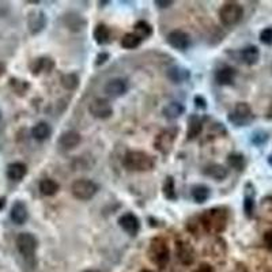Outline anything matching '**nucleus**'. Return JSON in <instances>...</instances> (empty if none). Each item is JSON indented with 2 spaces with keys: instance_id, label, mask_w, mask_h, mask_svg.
<instances>
[{
  "instance_id": "7c9ffc66",
  "label": "nucleus",
  "mask_w": 272,
  "mask_h": 272,
  "mask_svg": "<svg viewBox=\"0 0 272 272\" xmlns=\"http://www.w3.org/2000/svg\"><path fill=\"white\" fill-rule=\"evenodd\" d=\"M162 191H163V195H165V197L167 200H170V201H176V200H177V192H176L175 180H173L172 176H167L165 179Z\"/></svg>"
},
{
  "instance_id": "412c9836",
  "label": "nucleus",
  "mask_w": 272,
  "mask_h": 272,
  "mask_svg": "<svg viewBox=\"0 0 272 272\" xmlns=\"http://www.w3.org/2000/svg\"><path fill=\"white\" fill-rule=\"evenodd\" d=\"M203 131V121L197 115H191L188 119V131L187 138L189 141L195 139Z\"/></svg>"
},
{
  "instance_id": "4c0bfd02",
  "label": "nucleus",
  "mask_w": 272,
  "mask_h": 272,
  "mask_svg": "<svg viewBox=\"0 0 272 272\" xmlns=\"http://www.w3.org/2000/svg\"><path fill=\"white\" fill-rule=\"evenodd\" d=\"M195 107L199 109H206L207 108V101L203 95H196L195 97Z\"/></svg>"
},
{
  "instance_id": "bb28decb",
  "label": "nucleus",
  "mask_w": 272,
  "mask_h": 272,
  "mask_svg": "<svg viewBox=\"0 0 272 272\" xmlns=\"http://www.w3.org/2000/svg\"><path fill=\"white\" fill-rule=\"evenodd\" d=\"M93 37L98 45H107V44H109V41H111V29H109L107 25L99 23V25L95 26V29H94Z\"/></svg>"
},
{
  "instance_id": "6e6552de",
  "label": "nucleus",
  "mask_w": 272,
  "mask_h": 272,
  "mask_svg": "<svg viewBox=\"0 0 272 272\" xmlns=\"http://www.w3.org/2000/svg\"><path fill=\"white\" fill-rule=\"evenodd\" d=\"M37 238L30 233H21L17 237V248L25 259H33L34 253L37 251Z\"/></svg>"
},
{
  "instance_id": "6ab92c4d",
  "label": "nucleus",
  "mask_w": 272,
  "mask_h": 272,
  "mask_svg": "<svg viewBox=\"0 0 272 272\" xmlns=\"http://www.w3.org/2000/svg\"><path fill=\"white\" fill-rule=\"evenodd\" d=\"M203 175L210 177V179L217 180V181H222L229 176V170L219 163H210L203 169Z\"/></svg>"
},
{
  "instance_id": "cd10ccee",
  "label": "nucleus",
  "mask_w": 272,
  "mask_h": 272,
  "mask_svg": "<svg viewBox=\"0 0 272 272\" xmlns=\"http://www.w3.org/2000/svg\"><path fill=\"white\" fill-rule=\"evenodd\" d=\"M192 199L195 200L196 203L203 204L206 203L210 197V188L207 185H203V184H199V185H195L192 188L191 191Z\"/></svg>"
},
{
  "instance_id": "ddd939ff",
  "label": "nucleus",
  "mask_w": 272,
  "mask_h": 272,
  "mask_svg": "<svg viewBox=\"0 0 272 272\" xmlns=\"http://www.w3.org/2000/svg\"><path fill=\"white\" fill-rule=\"evenodd\" d=\"M47 15L44 11H40V10H34L29 14V18H27V26H29V30L31 34H39L40 31H43L47 26Z\"/></svg>"
},
{
  "instance_id": "09e8293b",
  "label": "nucleus",
  "mask_w": 272,
  "mask_h": 272,
  "mask_svg": "<svg viewBox=\"0 0 272 272\" xmlns=\"http://www.w3.org/2000/svg\"><path fill=\"white\" fill-rule=\"evenodd\" d=\"M141 272H153V271H150V269H143V271H141Z\"/></svg>"
},
{
  "instance_id": "de8ad7c7",
  "label": "nucleus",
  "mask_w": 272,
  "mask_h": 272,
  "mask_svg": "<svg viewBox=\"0 0 272 272\" xmlns=\"http://www.w3.org/2000/svg\"><path fill=\"white\" fill-rule=\"evenodd\" d=\"M85 272H99V271H97V269H87V271Z\"/></svg>"
},
{
  "instance_id": "a878e982",
  "label": "nucleus",
  "mask_w": 272,
  "mask_h": 272,
  "mask_svg": "<svg viewBox=\"0 0 272 272\" xmlns=\"http://www.w3.org/2000/svg\"><path fill=\"white\" fill-rule=\"evenodd\" d=\"M177 256H179L180 261L183 264H189L193 263L195 260V253H193V249L191 248V245L187 243H180L177 245Z\"/></svg>"
},
{
  "instance_id": "39448f33",
  "label": "nucleus",
  "mask_w": 272,
  "mask_h": 272,
  "mask_svg": "<svg viewBox=\"0 0 272 272\" xmlns=\"http://www.w3.org/2000/svg\"><path fill=\"white\" fill-rule=\"evenodd\" d=\"M149 255L151 261L159 268L166 267V264L169 263V248L162 238H154L151 241Z\"/></svg>"
},
{
  "instance_id": "423d86ee",
  "label": "nucleus",
  "mask_w": 272,
  "mask_h": 272,
  "mask_svg": "<svg viewBox=\"0 0 272 272\" xmlns=\"http://www.w3.org/2000/svg\"><path fill=\"white\" fill-rule=\"evenodd\" d=\"M71 192L75 199L90 200L98 192V185L89 179L75 180L71 185Z\"/></svg>"
},
{
  "instance_id": "49530a36",
  "label": "nucleus",
  "mask_w": 272,
  "mask_h": 272,
  "mask_svg": "<svg viewBox=\"0 0 272 272\" xmlns=\"http://www.w3.org/2000/svg\"><path fill=\"white\" fill-rule=\"evenodd\" d=\"M267 161H268V165H269L272 167V154H271V155H269V157H268Z\"/></svg>"
},
{
  "instance_id": "4468645a",
  "label": "nucleus",
  "mask_w": 272,
  "mask_h": 272,
  "mask_svg": "<svg viewBox=\"0 0 272 272\" xmlns=\"http://www.w3.org/2000/svg\"><path fill=\"white\" fill-rule=\"evenodd\" d=\"M166 77H167L169 81L173 82V83H184V82L189 81L191 71H189L188 68L181 67V65H173V67L167 68Z\"/></svg>"
},
{
  "instance_id": "4be33fe9",
  "label": "nucleus",
  "mask_w": 272,
  "mask_h": 272,
  "mask_svg": "<svg viewBox=\"0 0 272 272\" xmlns=\"http://www.w3.org/2000/svg\"><path fill=\"white\" fill-rule=\"evenodd\" d=\"M52 135V128L51 125L45 121H40L33 127L31 129V136H33L36 141L39 142H44L49 139Z\"/></svg>"
},
{
  "instance_id": "f03ea898",
  "label": "nucleus",
  "mask_w": 272,
  "mask_h": 272,
  "mask_svg": "<svg viewBox=\"0 0 272 272\" xmlns=\"http://www.w3.org/2000/svg\"><path fill=\"white\" fill-rule=\"evenodd\" d=\"M123 163L124 167L131 172H150L155 166L154 158L145 151H128Z\"/></svg>"
},
{
  "instance_id": "c756f323",
  "label": "nucleus",
  "mask_w": 272,
  "mask_h": 272,
  "mask_svg": "<svg viewBox=\"0 0 272 272\" xmlns=\"http://www.w3.org/2000/svg\"><path fill=\"white\" fill-rule=\"evenodd\" d=\"M39 188H40V192H41L44 196H53L57 193L60 185L56 183L55 180L44 179L40 181Z\"/></svg>"
},
{
  "instance_id": "dca6fc26",
  "label": "nucleus",
  "mask_w": 272,
  "mask_h": 272,
  "mask_svg": "<svg viewBox=\"0 0 272 272\" xmlns=\"http://www.w3.org/2000/svg\"><path fill=\"white\" fill-rule=\"evenodd\" d=\"M53 68H55V61L51 57H39L30 63V71L34 75H39L41 73H51Z\"/></svg>"
},
{
  "instance_id": "9d476101",
  "label": "nucleus",
  "mask_w": 272,
  "mask_h": 272,
  "mask_svg": "<svg viewBox=\"0 0 272 272\" xmlns=\"http://www.w3.org/2000/svg\"><path fill=\"white\" fill-rule=\"evenodd\" d=\"M166 41H167L170 47L175 48V49H179V51H185V49L191 45L189 34L180 29L170 31V33L167 34V37H166Z\"/></svg>"
},
{
  "instance_id": "72a5a7b5",
  "label": "nucleus",
  "mask_w": 272,
  "mask_h": 272,
  "mask_svg": "<svg viewBox=\"0 0 272 272\" xmlns=\"http://www.w3.org/2000/svg\"><path fill=\"white\" fill-rule=\"evenodd\" d=\"M227 165L231 169H235L238 172H241L245 167V157L240 153H231L227 155Z\"/></svg>"
},
{
  "instance_id": "37998d69",
  "label": "nucleus",
  "mask_w": 272,
  "mask_h": 272,
  "mask_svg": "<svg viewBox=\"0 0 272 272\" xmlns=\"http://www.w3.org/2000/svg\"><path fill=\"white\" fill-rule=\"evenodd\" d=\"M5 73H6L5 63H2V61H0V77H2V75H3Z\"/></svg>"
},
{
  "instance_id": "58836bf2",
  "label": "nucleus",
  "mask_w": 272,
  "mask_h": 272,
  "mask_svg": "<svg viewBox=\"0 0 272 272\" xmlns=\"http://www.w3.org/2000/svg\"><path fill=\"white\" fill-rule=\"evenodd\" d=\"M264 244L272 252V229L268 230L267 233L264 234Z\"/></svg>"
},
{
  "instance_id": "e433bc0d",
  "label": "nucleus",
  "mask_w": 272,
  "mask_h": 272,
  "mask_svg": "<svg viewBox=\"0 0 272 272\" xmlns=\"http://www.w3.org/2000/svg\"><path fill=\"white\" fill-rule=\"evenodd\" d=\"M260 41L264 45H272V27H265L260 31Z\"/></svg>"
},
{
  "instance_id": "f8f14e48",
  "label": "nucleus",
  "mask_w": 272,
  "mask_h": 272,
  "mask_svg": "<svg viewBox=\"0 0 272 272\" xmlns=\"http://www.w3.org/2000/svg\"><path fill=\"white\" fill-rule=\"evenodd\" d=\"M104 91L112 98L121 97L128 91V82L123 78H113L107 82Z\"/></svg>"
},
{
  "instance_id": "9b49d317",
  "label": "nucleus",
  "mask_w": 272,
  "mask_h": 272,
  "mask_svg": "<svg viewBox=\"0 0 272 272\" xmlns=\"http://www.w3.org/2000/svg\"><path fill=\"white\" fill-rule=\"evenodd\" d=\"M119 225L125 233L129 234V235H133V237L141 230V221H139V218L136 217L135 214L132 213H127L121 215L119 218Z\"/></svg>"
},
{
  "instance_id": "393cba45",
  "label": "nucleus",
  "mask_w": 272,
  "mask_h": 272,
  "mask_svg": "<svg viewBox=\"0 0 272 272\" xmlns=\"http://www.w3.org/2000/svg\"><path fill=\"white\" fill-rule=\"evenodd\" d=\"M240 57L247 65H253L260 59L259 48L255 47V45H249V47L244 48L243 51L240 52Z\"/></svg>"
},
{
  "instance_id": "2f4dec72",
  "label": "nucleus",
  "mask_w": 272,
  "mask_h": 272,
  "mask_svg": "<svg viewBox=\"0 0 272 272\" xmlns=\"http://www.w3.org/2000/svg\"><path fill=\"white\" fill-rule=\"evenodd\" d=\"M60 82H61V86H63L64 89L68 90V91H74L79 86V77L74 73L64 74L61 79H60Z\"/></svg>"
},
{
  "instance_id": "c03bdc74",
  "label": "nucleus",
  "mask_w": 272,
  "mask_h": 272,
  "mask_svg": "<svg viewBox=\"0 0 272 272\" xmlns=\"http://www.w3.org/2000/svg\"><path fill=\"white\" fill-rule=\"evenodd\" d=\"M5 204H6V197H2V199H0V210L5 207Z\"/></svg>"
},
{
  "instance_id": "ea45409f",
  "label": "nucleus",
  "mask_w": 272,
  "mask_h": 272,
  "mask_svg": "<svg viewBox=\"0 0 272 272\" xmlns=\"http://www.w3.org/2000/svg\"><path fill=\"white\" fill-rule=\"evenodd\" d=\"M154 5L159 7V9H167V7L173 5V2H172V0H155Z\"/></svg>"
},
{
  "instance_id": "7ed1b4c3",
  "label": "nucleus",
  "mask_w": 272,
  "mask_h": 272,
  "mask_svg": "<svg viewBox=\"0 0 272 272\" xmlns=\"http://www.w3.org/2000/svg\"><path fill=\"white\" fill-rule=\"evenodd\" d=\"M243 17V6L240 5V3H235V2H227L219 10V19L227 27H231V26H235L237 23H240Z\"/></svg>"
},
{
  "instance_id": "79ce46f5",
  "label": "nucleus",
  "mask_w": 272,
  "mask_h": 272,
  "mask_svg": "<svg viewBox=\"0 0 272 272\" xmlns=\"http://www.w3.org/2000/svg\"><path fill=\"white\" fill-rule=\"evenodd\" d=\"M195 272H214V269L210 267V265H207V264H203V265H200Z\"/></svg>"
},
{
  "instance_id": "a18cd8bd",
  "label": "nucleus",
  "mask_w": 272,
  "mask_h": 272,
  "mask_svg": "<svg viewBox=\"0 0 272 272\" xmlns=\"http://www.w3.org/2000/svg\"><path fill=\"white\" fill-rule=\"evenodd\" d=\"M267 117H268V119H272V105H271V108H269V111H268Z\"/></svg>"
},
{
  "instance_id": "b1692460",
  "label": "nucleus",
  "mask_w": 272,
  "mask_h": 272,
  "mask_svg": "<svg viewBox=\"0 0 272 272\" xmlns=\"http://www.w3.org/2000/svg\"><path fill=\"white\" fill-rule=\"evenodd\" d=\"M184 112H185V108H184L183 104H181V102L173 101L169 102V104L163 108L162 113H163V116H165L167 120H176L179 119L181 115H184Z\"/></svg>"
},
{
  "instance_id": "f257e3e1",
  "label": "nucleus",
  "mask_w": 272,
  "mask_h": 272,
  "mask_svg": "<svg viewBox=\"0 0 272 272\" xmlns=\"http://www.w3.org/2000/svg\"><path fill=\"white\" fill-rule=\"evenodd\" d=\"M200 222L207 233L219 234L225 231L227 222H229V213L225 207H215V209L204 211L200 217Z\"/></svg>"
},
{
  "instance_id": "f3484780",
  "label": "nucleus",
  "mask_w": 272,
  "mask_h": 272,
  "mask_svg": "<svg viewBox=\"0 0 272 272\" xmlns=\"http://www.w3.org/2000/svg\"><path fill=\"white\" fill-rule=\"evenodd\" d=\"M10 217H11V221L17 225H23L27 218H29V213H27V207L26 204L21 200H18L14 203V206L11 207V213H10Z\"/></svg>"
},
{
  "instance_id": "a211bd4d",
  "label": "nucleus",
  "mask_w": 272,
  "mask_h": 272,
  "mask_svg": "<svg viewBox=\"0 0 272 272\" xmlns=\"http://www.w3.org/2000/svg\"><path fill=\"white\" fill-rule=\"evenodd\" d=\"M255 188L252 187V184H247L245 187V196H244V213L247 218H253L255 215Z\"/></svg>"
},
{
  "instance_id": "473e14b6",
  "label": "nucleus",
  "mask_w": 272,
  "mask_h": 272,
  "mask_svg": "<svg viewBox=\"0 0 272 272\" xmlns=\"http://www.w3.org/2000/svg\"><path fill=\"white\" fill-rule=\"evenodd\" d=\"M141 43L142 39L141 37H138L135 33L124 34L123 39L120 41V44H121V47H123L124 49H135V48L141 45Z\"/></svg>"
},
{
  "instance_id": "0eeeda50",
  "label": "nucleus",
  "mask_w": 272,
  "mask_h": 272,
  "mask_svg": "<svg viewBox=\"0 0 272 272\" xmlns=\"http://www.w3.org/2000/svg\"><path fill=\"white\" fill-rule=\"evenodd\" d=\"M177 132H179L177 128H167L165 131H162L161 133L155 138L154 147H155L159 153L163 154V155H167V154L172 151V149H173V146H175Z\"/></svg>"
},
{
  "instance_id": "5701e85b",
  "label": "nucleus",
  "mask_w": 272,
  "mask_h": 272,
  "mask_svg": "<svg viewBox=\"0 0 272 272\" xmlns=\"http://www.w3.org/2000/svg\"><path fill=\"white\" fill-rule=\"evenodd\" d=\"M27 173V166L22 162H14L10 163L7 167V177L13 181H21Z\"/></svg>"
},
{
  "instance_id": "f704fd0d",
  "label": "nucleus",
  "mask_w": 272,
  "mask_h": 272,
  "mask_svg": "<svg viewBox=\"0 0 272 272\" xmlns=\"http://www.w3.org/2000/svg\"><path fill=\"white\" fill-rule=\"evenodd\" d=\"M133 29H135L136 36L141 37L142 40L149 39L150 36L153 34V27H151L149 22L146 21H138L135 23V26H133Z\"/></svg>"
},
{
  "instance_id": "2eb2a0df",
  "label": "nucleus",
  "mask_w": 272,
  "mask_h": 272,
  "mask_svg": "<svg viewBox=\"0 0 272 272\" xmlns=\"http://www.w3.org/2000/svg\"><path fill=\"white\" fill-rule=\"evenodd\" d=\"M81 133L77 131H65L59 138V145L64 150H73L81 143Z\"/></svg>"
},
{
  "instance_id": "a19ab883",
  "label": "nucleus",
  "mask_w": 272,
  "mask_h": 272,
  "mask_svg": "<svg viewBox=\"0 0 272 272\" xmlns=\"http://www.w3.org/2000/svg\"><path fill=\"white\" fill-rule=\"evenodd\" d=\"M108 59H109V53H107V52H101V53L97 56V60H95V65H101V64L105 63Z\"/></svg>"
},
{
  "instance_id": "1a4fd4ad",
  "label": "nucleus",
  "mask_w": 272,
  "mask_h": 272,
  "mask_svg": "<svg viewBox=\"0 0 272 272\" xmlns=\"http://www.w3.org/2000/svg\"><path fill=\"white\" fill-rule=\"evenodd\" d=\"M89 112L90 115L95 117V119L105 120L109 119V117L113 115V108H112V105L107 99H104V98H95V99L90 102Z\"/></svg>"
},
{
  "instance_id": "aec40b11",
  "label": "nucleus",
  "mask_w": 272,
  "mask_h": 272,
  "mask_svg": "<svg viewBox=\"0 0 272 272\" xmlns=\"http://www.w3.org/2000/svg\"><path fill=\"white\" fill-rule=\"evenodd\" d=\"M237 71L231 67H222L215 73V81L218 85L221 86H229L231 85L235 79Z\"/></svg>"
},
{
  "instance_id": "c9c22d12",
  "label": "nucleus",
  "mask_w": 272,
  "mask_h": 272,
  "mask_svg": "<svg viewBox=\"0 0 272 272\" xmlns=\"http://www.w3.org/2000/svg\"><path fill=\"white\" fill-rule=\"evenodd\" d=\"M268 133L264 131H256L252 133V138H251V142L253 143L255 146H261L264 145V143H267L268 141Z\"/></svg>"
},
{
  "instance_id": "20e7f679",
  "label": "nucleus",
  "mask_w": 272,
  "mask_h": 272,
  "mask_svg": "<svg viewBox=\"0 0 272 272\" xmlns=\"http://www.w3.org/2000/svg\"><path fill=\"white\" fill-rule=\"evenodd\" d=\"M255 120V115L247 102H238L234 107L233 112H230L229 121L235 127H247Z\"/></svg>"
},
{
  "instance_id": "c85d7f7f",
  "label": "nucleus",
  "mask_w": 272,
  "mask_h": 272,
  "mask_svg": "<svg viewBox=\"0 0 272 272\" xmlns=\"http://www.w3.org/2000/svg\"><path fill=\"white\" fill-rule=\"evenodd\" d=\"M64 21H65V25L68 26V29L75 30V31L82 30L86 25L85 19H83L79 14H75V13L67 14L65 18H64Z\"/></svg>"
}]
</instances>
